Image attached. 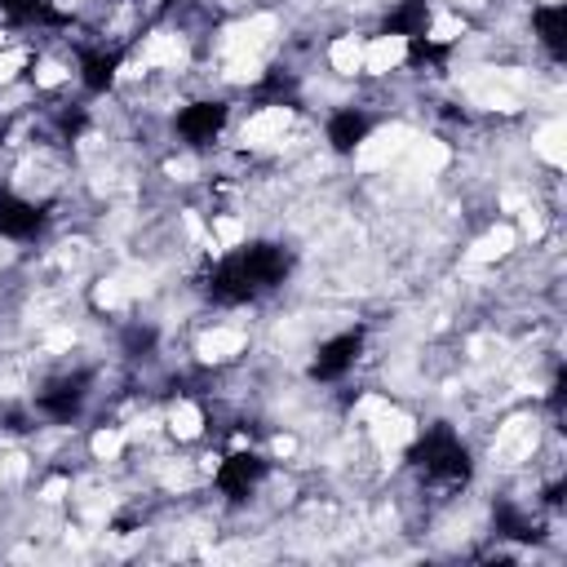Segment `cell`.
I'll return each instance as SVG.
<instances>
[{"label":"cell","mask_w":567,"mask_h":567,"mask_svg":"<svg viewBox=\"0 0 567 567\" xmlns=\"http://www.w3.org/2000/svg\"><path fill=\"white\" fill-rule=\"evenodd\" d=\"M492 532L505 536V540H518V545L540 540V523L532 514H523L518 505H509V501H496L492 505Z\"/></svg>","instance_id":"cell-13"},{"label":"cell","mask_w":567,"mask_h":567,"mask_svg":"<svg viewBox=\"0 0 567 567\" xmlns=\"http://www.w3.org/2000/svg\"><path fill=\"white\" fill-rule=\"evenodd\" d=\"M447 58H452V44H447V40H434V35H412V40H408V66L443 71Z\"/></svg>","instance_id":"cell-14"},{"label":"cell","mask_w":567,"mask_h":567,"mask_svg":"<svg viewBox=\"0 0 567 567\" xmlns=\"http://www.w3.org/2000/svg\"><path fill=\"white\" fill-rule=\"evenodd\" d=\"M226 120H230V106H226V102H190V106H182V111L173 115V133H177L186 146L204 151V146L217 142V133L226 128Z\"/></svg>","instance_id":"cell-6"},{"label":"cell","mask_w":567,"mask_h":567,"mask_svg":"<svg viewBox=\"0 0 567 567\" xmlns=\"http://www.w3.org/2000/svg\"><path fill=\"white\" fill-rule=\"evenodd\" d=\"M372 128H377V120L363 106H337L328 115V124H323V137H328V151L332 155H354L368 142Z\"/></svg>","instance_id":"cell-9"},{"label":"cell","mask_w":567,"mask_h":567,"mask_svg":"<svg viewBox=\"0 0 567 567\" xmlns=\"http://www.w3.org/2000/svg\"><path fill=\"white\" fill-rule=\"evenodd\" d=\"M89 385H93V372H84V368L62 372V377L44 381V390L35 394V412H44L58 425H71L89 403Z\"/></svg>","instance_id":"cell-2"},{"label":"cell","mask_w":567,"mask_h":567,"mask_svg":"<svg viewBox=\"0 0 567 567\" xmlns=\"http://www.w3.org/2000/svg\"><path fill=\"white\" fill-rule=\"evenodd\" d=\"M430 22H434L430 0H399L394 9H385V18H381V35H403V40H412V35H430Z\"/></svg>","instance_id":"cell-12"},{"label":"cell","mask_w":567,"mask_h":567,"mask_svg":"<svg viewBox=\"0 0 567 567\" xmlns=\"http://www.w3.org/2000/svg\"><path fill=\"white\" fill-rule=\"evenodd\" d=\"M0 18L18 31H62V27H71V13H62L53 0H0Z\"/></svg>","instance_id":"cell-10"},{"label":"cell","mask_w":567,"mask_h":567,"mask_svg":"<svg viewBox=\"0 0 567 567\" xmlns=\"http://www.w3.org/2000/svg\"><path fill=\"white\" fill-rule=\"evenodd\" d=\"M266 474H270V461H266L261 452L239 447V452L221 456V465L213 470V483H217L221 496H230V501H248V496L261 487Z\"/></svg>","instance_id":"cell-4"},{"label":"cell","mask_w":567,"mask_h":567,"mask_svg":"<svg viewBox=\"0 0 567 567\" xmlns=\"http://www.w3.org/2000/svg\"><path fill=\"white\" fill-rule=\"evenodd\" d=\"M75 62H80V84H84V93H93V97H102L111 84H115V75H120V66H124V44H80L75 49Z\"/></svg>","instance_id":"cell-8"},{"label":"cell","mask_w":567,"mask_h":567,"mask_svg":"<svg viewBox=\"0 0 567 567\" xmlns=\"http://www.w3.org/2000/svg\"><path fill=\"white\" fill-rule=\"evenodd\" d=\"M252 102H257V106H297V89H292V80H288L284 71H270V75L252 89Z\"/></svg>","instance_id":"cell-15"},{"label":"cell","mask_w":567,"mask_h":567,"mask_svg":"<svg viewBox=\"0 0 567 567\" xmlns=\"http://www.w3.org/2000/svg\"><path fill=\"white\" fill-rule=\"evenodd\" d=\"M359 354H363V328H346V332L328 337V341L315 350V359H310V381H319V385L341 381V377L354 368Z\"/></svg>","instance_id":"cell-5"},{"label":"cell","mask_w":567,"mask_h":567,"mask_svg":"<svg viewBox=\"0 0 567 567\" xmlns=\"http://www.w3.org/2000/svg\"><path fill=\"white\" fill-rule=\"evenodd\" d=\"M532 31H536L540 49H545L554 62L567 58V4H558V0L532 4Z\"/></svg>","instance_id":"cell-11"},{"label":"cell","mask_w":567,"mask_h":567,"mask_svg":"<svg viewBox=\"0 0 567 567\" xmlns=\"http://www.w3.org/2000/svg\"><path fill=\"white\" fill-rule=\"evenodd\" d=\"M49 226V208L18 195V190H0V239H13V244H27L35 235H44Z\"/></svg>","instance_id":"cell-7"},{"label":"cell","mask_w":567,"mask_h":567,"mask_svg":"<svg viewBox=\"0 0 567 567\" xmlns=\"http://www.w3.org/2000/svg\"><path fill=\"white\" fill-rule=\"evenodd\" d=\"M563 487H567L563 478H558V483H549V487H545V505H554V509H558V505H563Z\"/></svg>","instance_id":"cell-18"},{"label":"cell","mask_w":567,"mask_h":567,"mask_svg":"<svg viewBox=\"0 0 567 567\" xmlns=\"http://www.w3.org/2000/svg\"><path fill=\"white\" fill-rule=\"evenodd\" d=\"M204 297H208L213 306H252V301L261 297V288L248 279L244 261H239L235 252H226V257H217V261L208 266V275H204Z\"/></svg>","instance_id":"cell-3"},{"label":"cell","mask_w":567,"mask_h":567,"mask_svg":"<svg viewBox=\"0 0 567 567\" xmlns=\"http://www.w3.org/2000/svg\"><path fill=\"white\" fill-rule=\"evenodd\" d=\"M84 124H89V111H84V106H66V111L58 115V128H62V137H71V142L84 133Z\"/></svg>","instance_id":"cell-16"},{"label":"cell","mask_w":567,"mask_h":567,"mask_svg":"<svg viewBox=\"0 0 567 567\" xmlns=\"http://www.w3.org/2000/svg\"><path fill=\"white\" fill-rule=\"evenodd\" d=\"M151 346H155V328H128L124 332V350L128 354H146Z\"/></svg>","instance_id":"cell-17"},{"label":"cell","mask_w":567,"mask_h":567,"mask_svg":"<svg viewBox=\"0 0 567 567\" xmlns=\"http://www.w3.org/2000/svg\"><path fill=\"white\" fill-rule=\"evenodd\" d=\"M408 465L421 470V474L434 478V483H447V487H461V483L474 478L470 447L461 443V434H456L447 421L425 425V430L408 443Z\"/></svg>","instance_id":"cell-1"}]
</instances>
